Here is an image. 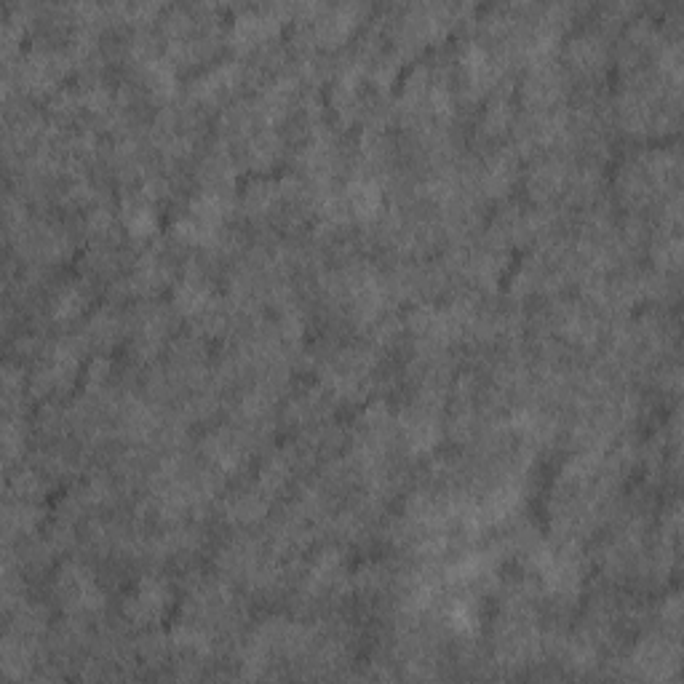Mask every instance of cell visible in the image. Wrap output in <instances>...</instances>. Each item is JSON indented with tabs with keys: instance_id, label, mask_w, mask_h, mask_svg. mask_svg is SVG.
Segmentation results:
<instances>
[{
	"instance_id": "cell-1",
	"label": "cell",
	"mask_w": 684,
	"mask_h": 684,
	"mask_svg": "<svg viewBox=\"0 0 684 684\" xmlns=\"http://www.w3.org/2000/svg\"><path fill=\"white\" fill-rule=\"evenodd\" d=\"M166 596L169 594L158 580H145L126 602V612H131L137 623H153L166 610Z\"/></svg>"
}]
</instances>
